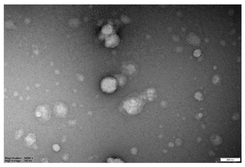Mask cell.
<instances>
[{
  "label": "cell",
  "instance_id": "obj_1",
  "mask_svg": "<svg viewBox=\"0 0 245 167\" xmlns=\"http://www.w3.org/2000/svg\"><path fill=\"white\" fill-rule=\"evenodd\" d=\"M100 87L102 91L106 93H111L116 89L117 83L116 79L111 77H106L101 80Z\"/></svg>",
  "mask_w": 245,
  "mask_h": 167
},
{
  "label": "cell",
  "instance_id": "obj_2",
  "mask_svg": "<svg viewBox=\"0 0 245 167\" xmlns=\"http://www.w3.org/2000/svg\"><path fill=\"white\" fill-rule=\"evenodd\" d=\"M124 108L130 114L138 113L140 107V102L137 98H132L125 101L123 104Z\"/></svg>",
  "mask_w": 245,
  "mask_h": 167
},
{
  "label": "cell",
  "instance_id": "obj_3",
  "mask_svg": "<svg viewBox=\"0 0 245 167\" xmlns=\"http://www.w3.org/2000/svg\"><path fill=\"white\" fill-rule=\"evenodd\" d=\"M35 111L36 116L39 118L42 121H47L50 117L51 111L48 105H42L38 106L36 108Z\"/></svg>",
  "mask_w": 245,
  "mask_h": 167
},
{
  "label": "cell",
  "instance_id": "obj_6",
  "mask_svg": "<svg viewBox=\"0 0 245 167\" xmlns=\"http://www.w3.org/2000/svg\"><path fill=\"white\" fill-rule=\"evenodd\" d=\"M113 29V27L111 25L107 24L103 27L101 29V32L104 34H109L112 33Z\"/></svg>",
  "mask_w": 245,
  "mask_h": 167
},
{
  "label": "cell",
  "instance_id": "obj_10",
  "mask_svg": "<svg viewBox=\"0 0 245 167\" xmlns=\"http://www.w3.org/2000/svg\"><path fill=\"white\" fill-rule=\"evenodd\" d=\"M201 54L200 51L199 50H197L195 51L194 53V56L196 57H198Z\"/></svg>",
  "mask_w": 245,
  "mask_h": 167
},
{
  "label": "cell",
  "instance_id": "obj_7",
  "mask_svg": "<svg viewBox=\"0 0 245 167\" xmlns=\"http://www.w3.org/2000/svg\"><path fill=\"white\" fill-rule=\"evenodd\" d=\"M195 97L198 100L201 101L203 100V96L202 93L200 92H196L195 95Z\"/></svg>",
  "mask_w": 245,
  "mask_h": 167
},
{
  "label": "cell",
  "instance_id": "obj_9",
  "mask_svg": "<svg viewBox=\"0 0 245 167\" xmlns=\"http://www.w3.org/2000/svg\"><path fill=\"white\" fill-rule=\"evenodd\" d=\"M113 159V160L112 159V158H109L107 160V161H108V162H111L112 161H112V162H122V161L120 159L119 160V159Z\"/></svg>",
  "mask_w": 245,
  "mask_h": 167
},
{
  "label": "cell",
  "instance_id": "obj_11",
  "mask_svg": "<svg viewBox=\"0 0 245 167\" xmlns=\"http://www.w3.org/2000/svg\"><path fill=\"white\" fill-rule=\"evenodd\" d=\"M53 147L54 150L56 151H58L60 149V147L59 145L56 144L54 145Z\"/></svg>",
  "mask_w": 245,
  "mask_h": 167
},
{
  "label": "cell",
  "instance_id": "obj_8",
  "mask_svg": "<svg viewBox=\"0 0 245 167\" xmlns=\"http://www.w3.org/2000/svg\"><path fill=\"white\" fill-rule=\"evenodd\" d=\"M220 81V78L217 75L214 76L213 79V83L215 84H217Z\"/></svg>",
  "mask_w": 245,
  "mask_h": 167
},
{
  "label": "cell",
  "instance_id": "obj_4",
  "mask_svg": "<svg viewBox=\"0 0 245 167\" xmlns=\"http://www.w3.org/2000/svg\"><path fill=\"white\" fill-rule=\"evenodd\" d=\"M120 41V38L116 34H112L106 38L105 41V45L108 48H114L119 45Z\"/></svg>",
  "mask_w": 245,
  "mask_h": 167
},
{
  "label": "cell",
  "instance_id": "obj_5",
  "mask_svg": "<svg viewBox=\"0 0 245 167\" xmlns=\"http://www.w3.org/2000/svg\"><path fill=\"white\" fill-rule=\"evenodd\" d=\"M190 36L189 40L190 43L195 46L199 45L200 43L199 37L194 34H192Z\"/></svg>",
  "mask_w": 245,
  "mask_h": 167
}]
</instances>
